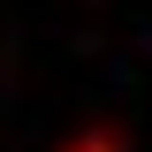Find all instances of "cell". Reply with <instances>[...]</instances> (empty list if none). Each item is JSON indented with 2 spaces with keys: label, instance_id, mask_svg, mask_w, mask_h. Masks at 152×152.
Here are the masks:
<instances>
[{
  "label": "cell",
  "instance_id": "1",
  "mask_svg": "<svg viewBox=\"0 0 152 152\" xmlns=\"http://www.w3.org/2000/svg\"><path fill=\"white\" fill-rule=\"evenodd\" d=\"M69 152H114V137H84V145H69Z\"/></svg>",
  "mask_w": 152,
  "mask_h": 152
}]
</instances>
